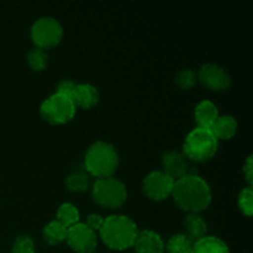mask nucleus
<instances>
[{
	"label": "nucleus",
	"instance_id": "14",
	"mask_svg": "<svg viewBox=\"0 0 253 253\" xmlns=\"http://www.w3.org/2000/svg\"><path fill=\"white\" fill-rule=\"evenodd\" d=\"M219 116L217 106L210 100L200 101L194 110V118L198 124V127L209 128L210 130Z\"/></svg>",
	"mask_w": 253,
	"mask_h": 253
},
{
	"label": "nucleus",
	"instance_id": "13",
	"mask_svg": "<svg viewBox=\"0 0 253 253\" xmlns=\"http://www.w3.org/2000/svg\"><path fill=\"white\" fill-rule=\"evenodd\" d=\"M74 105L83 109H90L99 101V91L94 85L88 83L77 84L71 96Z\"/></svg>",
	"mask_w": 253,
	"mask_h": 253
},
{
	"label": "nucleus",
	"instance_id": "9",
	"mask_svg": "<svg viewBox=\"0 0 253 253\" xmlns=\"http://www.w3.org/2000/svg\"><path fill=\"white\" fill-rule=\"evenodd\" d=\"M66 241L77 253H93L98 246V236L95 232L81 222L69 227Z\"/></svg>",
	"mask_w": 253,
	"mask_h": 253
},
{
	"label": "nucleus",
	"instance_id": "23",
	"mask_svg": "<svg viewBox=\"0 0 253 253\" xmlns=\"http://www.w3.org/2000/svg\"><path fill=\"white\" fill-rule=\"evenodd\" d=\"M240 210L242 214L246 215L247 217H251L253 214V190L252 187L244 188L239 195V200H237Z\"/></svg>",
	"mask_w": 253,
	"mask_h": 253
},
{
	"label": "nucleus",
	"instance_id": "5",
	"mask_svg": "<svg viewBox=\"0 0 253 253\" xmlns=\"http://www.w3.org/2000/svg\"><path fill=\"white\" fill-rule=\"evenodd\" d=\"M94 202L103 208L118 209L127 199L125 184L113 177L96 179L91 188Z\"/></svg>",
	"mask_w": 253,
	"mask_h": 253
},
{
	"label": "nucleus",
	"instance_id": "8",
	"mask_svg": "<svg viewBox=\"0 0 253 253\" xmlns=\"http://www.w3.org/2000/svg\"><path fill=\"white\" fill-rule=\"evenodd\" d=\"M174 180L162 170H153L143 179L142 189L147 198L155 202L167 199L172 195Z\"/></svg>",
	"mask_w": 253,
	"mask_h": 253
},
{
	"label": "nucleus",
	"instance_id": "7",
	"mask_svg": "<svg viewBox=\"0 0 253 253\" xmlns=\"http://www.w3.org/2000/svg\"><path fill=\"white\" fill-rule=\"evenodd\" d=\"M63 37L61 24L53 17H41L31 27V40L35 47L48 49L56 47Z\"/></svg>",
	"mask_w": 253,
	"mask_h": 253
},
{
	"label": "nucleus",
	"instance_id": "4",
	"mask_svg": "<svg viewBox=\"0 0 253 253\" xmlns=\"http://www.w3.org/2000/svg\"><path fill=\"white\" fill-rule=\"evenodd\" d=\"M217 147L219 141L209 128L195 127L185 137L183 155L194 162H205L214 157Z\"/></svg>",
	"mask_w": 253,
	"mask_h": 253
},
{
	"label": "nucleus",
	"instance_id": "18",
	"mask_svg": "<svg viewBox=\"0 0 253 253\" xmlns=\"http://www.w3.org/2000/svg\"><path fill=\"white\" fill-rule=\"evenodd\" d=\"M67 235H68V229L57 220L48 222L42 231V237H43L44 242H47L51 246H56V245L66 241Z\"/></svg>",
	"mask_w": 253,
	"mask_h": 253
},
{
	"label": "nucleus",
	"instance_id": "27",
	"mask_svg": "<svg viewBox=\"0 0 253 253\" xmlns=\"http://www.w3.org/2000/svg\"><path fill=\"white\" fill-rule=\"evenodd\" d=\"M77 84L74 83L73 81H69V79H66V81H62L61 83L57 85V91L56 93L63 94V95H67L71 98L72 93H73L74 88H76Z\"/></svg>",
	"mask_w": 253,
	"mask_h": 253
},
{
	"label": "nucleus",
	"instance_id": "20",
	"mask_svg": "<svg viewBox=\"0 0 253 253\" xmlns=\"http://www.w3.org/2000/svg\"><path fill=\"white\" fill-rule=\"evenodd\" d=\"M194 242L185 234H175L169 237L166 249L168 253H192Z\"/></svg>",
	"mask_w": 253,
	"mask_h": 253
},
{
	"label": "nucleus",
	"instance_id": "16",
	"mask_svg": "<svg viewBox=\"0 0 253 253\" xmlns=\"http://www.w3.org/2000/svg\"><path fill=\"white\" fill-rule=\"evenodd\" d=\"M184 227L187 230V236L192 240L193 242L203 239L207 236L208 225L205 220L200 216L199 214L189 212L184 219Z\"/></svg>",
	"mask_w": 253,
	"mask_h": 253
},
{
	"label": "nucleus",
	"instance_id": "25",
	"mask_svg": "<svg viewBox=\"0 0 253 253\" xmlns=\"http://www.w3.org/2000/svg\"><path fill=\"white\" fill-rule=\"evenodd\" d=\"M11 253H36L34 241L31 240V237L26 236V235L17 237L15 240L14 245H12Z\"/></svg>",
	"mask_w": 253,
	"mask_h": 253
},
{
	"label": "nucleus",
	"instance_id": "2",
	"mask_svg": "<svg viewBox=\"0 0 253 253\" xmlns=\"http://www.w3.org/2000/svg\"><path fill=\"white\" fill-rule=\"evenodd\" d=\"M104 244L115 251H125L135 244L138 235L137 225L127 216L111 215L104 219V224L99 230Z\"/></svg>",
	"mask_w": 253,
	"mask_h": 253
},
{
	"label": "nucleus",
	"instance_id": "24",
	"mask_svg": "<svg viewBox=\"0 0 253 253\" xmlns=\"http://www.w3.org/2000/svg\"><path fill=\"white\" fill-rule=\"evenodd\" d=\"M175 84L178 85V88H180L182 90H189L197 83V74L194 71L187 68L182 69L179 73L175 76Z\"/></svg>",
	"mask_w": 253,
	"mask_h": 253
},
{
	"label": "nucleus",
	"instance_id": "28",
	"mask_svg": "<svg viewBox=\"0 0 253 253\" xmlns=\"http://www.w3.org/2000/svg\"><path fill=\"white\" fill-rule=\"evenodd\" d=\"M244 175L246 178L247 183H249V187H252L253 183V165H252V156H250L246 160V162L244 163Z\"/></svg>",
	"mask_w": 253,
	"mask_h": 253
},
{
	"label": "nucleus",
	"instance_id": "11",
	"mask_svg": "<svg viewBox=\"0 0 253 253\" xmlns=\"http://www.w3.org/2000/svg\"><path fill=\"white\" fill-rule=\"evenodd\" d=\"M188 161L189 160L183 155V152L168 151L162 157V165L163 168H165L163 172L175 182V180L189 174L190 168Z\"/></svg>",
	"mask_w": 253,
	"mask_h": 253
},
{
	"label": "nucleus",
	"instance_id": "6",
	"mask_svg": "<svg viewBox=\"0 0 253 253\" xmlns=\"http://www.w3.org/2000/svg\"><path fill=\"white\" fill-rule=\"evenodd\" d=\"M76 110V105L69 96L54 93L41 104L40 114L43 120L52 125H63L74 118Z\"/></svg>",
	"mask_w": 253,
	"mask_h": 253
},
{
	"label": "nucleus",
	"instance_id": "3",
	"mask_svg": "<svg viewBox=\"0 0 253 253\" xmlns=\"http://www.w3.org/2000/svg\"><path fill=\"white\" fill-rule=\"evenodd\" d=\"M86 172L93 177L101 179L109 178L119 167V155L115 147L108 142L98 141L88 148L84 157Z\"/></svg>",
	"mask_w": 253,
	"mask_h": 253
},
{
	"label": "nucleus",
	"instance_id": "21",
	"mask_svg": "<svg viewBox=\"0 0 253 253\" xmlns=\"http://www.w3.org/2000/svg\"><path fill=\"white\" fill-rule=\"evenodd\" d=\"M27 63H29L30 68L32 71H43V69H46L47 63H48V54L44 49L35 47L27 53Z\"/></svg>",
	"mask_w": 253,
	"mask_h": 253
},
{
	"label": "nucleus",
	"instance_id": "15",
	"mask_svg": "<svg viewBox=\"0 0 253 253\" xmlns=\"http://www.w3.org/2000/svg\"><path fill=\"white\" fill-rule=\"evenodd\" d=\"M210 131L216 137V140H230L236 135L237 121L234 116L222 115L216 119Z\"/></svg>",
	"mask_w": 253,
	"mask_h": 253
},
{
	"label": "nucleus",
	"instance_id": "12",
	"mask_svg": "<svg viewBox=\"0 0 253 253\" xmlns=\"http://www.w3.org/2000/svg\"><path fill=\"white\" fill-rule=\"evenodd\" d=\"M132 247H135L136 253H163L165 242L157 232L152 230H143L138 231Z\"/></svg>",
	"mask_w": 253,
	"mask_h": 253
},
{
	"label": "nucleus",
	"instance_id": "26",
	"mask_svg": "<svg viewBox=\"0 0 253 253\" xmlns=\"http://www.w3.org/2000/svg\"><path fill=\"white\" fill-rule=\"evenodd\" d=\"M104 224V217L101 216V215L99 214H90L88 215V217H86V226L89 227L90 230H93L94 232L95 231H99V230L101 229V226H103Z\"/></svg>",
	"mask_w": 253,
	"mask_h": 253
},
{
	"label": "nucleus",
	"instance_id": "1",
	"mask_svg": "<svg viewBox=\"0 0 253 253\" xmlns=\"http://www.w3.org/2000/svg\"><path fill=\"white\" fill-rule=\"evenodd\" d=\"M172 197L175 204L188 214H199L211 203V190L197 170H190L189 174L175 180Z\"/></svg>",
	"mask_w": 253,
	"mask_h": 253
},
{
	"label": "nucleus",
	"instance_id": "10",
	"mask_svg": "<svg viewBox=\"0 0 253 253\" xmlns=\"http://www.w3.org/2000/svg\"><path fill=\"white\" fill-rule=\"evenodd\" d=\"M198 79L200 83L214 91H225L231 85V78L229 73L221 66L215 63H207L200 68Z\"/></svg>",
	"mask_w": 253,
	"mask_h": 253
},
{
	"label": "nucleus",
	"instance_id": "22",
	"mask_svg": "<svg viewBox=\"0 0 253 253\" xmlns=\"http://www.w3.org/2000/svg\"><path fill=\"white\" fill-rule=\"evenodd\" d=\"M66 187L68 188V190H71V192H85L89 188L88 175L83 174V173H73V174H71L67 178Z\"/></svg>",
	"mask_w": 253,
	"mask_h": 253
},
{
	"label": "nucleus",
	"instance_id": "19",
	"mask_svg": "<svg viewBox=\"0 0 253 253\" xmlns=\"http://www.w3.org/2000/svg\"><path fill=\"white\" fill-rule=\"evenodd\" d=\"M79 217L81 215H79L78 209L71 203H64L57 210V221L61 222L67 229L78 224Z\"/></svg>",
	"mask_w": 253,
	"mask_h": 253
},
{
	"label": "nucleus",
	"instance_id": "17",
	"mask_svg": "<svg viewBox=\"0 0 253 253\" xmlns=\"http://www.w3.org/2000/svg\"><path fill=\"white\" fill-rule=\"evenodd\" d=\"M192 253H230L222 240L215 236H205L193 244Z\"/></svg>",
	"mask_w": 253,
	"mask_h": 253
}]
</instances>
